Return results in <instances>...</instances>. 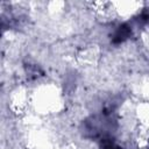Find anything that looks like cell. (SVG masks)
<instances>
[{"label":"cell","mask_w":149,"mask_h":149,"mask_svg":"<svg viewBox=\"0 0 149 149\" xmlns=\"http://www.w3.org/2000/svg\"><path fill=\"white\" fill-rule=\"evenodd\" d=\"M129 33H130V30H129V28L127 27V26H122V27H120L119 28V30L116 31V34H115V36H114V42H120V41H122V40H125L128 35H129Z\"/></svg>","instance_id":"cell-1"},{"label":"cell","mask_w":149,"mask_h":149,"mask_svg":"<svg viewBox=\"0 0 149 149\" xmlns=\"http://www.w3.org/2000/svg\"><path fill=\"white\" fill-rule=\"evenodd\" d=\"M104 149H114L111 142H104Z\"/></svg>","instance_id":"cell-2"}]
</instances>
